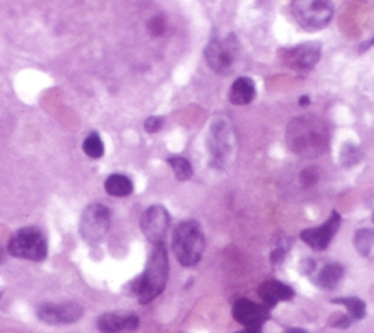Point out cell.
Instances as JSON below:
<instances>
[{"label":"cell","instance_id":"6da1fadb","mask_svg":"<svg viewBox=\"0 0 374 333\" xmlns=\"http://www.w3.org/2000/svg\"><path fill=\"white\" fill-rule=\"evenodd\" d=\"M285 142L290 151L297 157L313 159L329 149V128L316 115H300L288 123Z\"/></svg>","mask_w":374,"mask_h":333},{"label":"cell","instance_id":"7a4b0ae2","mask_svg":"<svg viewBox=\"0 0 374 333\" xmlns=\"http://www.w3.org/2000/svg\"><path fill=\"white\" fill-rule=\"evenodd\" d=\"M169 273L170 265L166 244H157L148 257L144 273L130 283L132 293L140 304H148L162 294L166 290Z\"/></svg>","mask_w":374,"mask_h":333},{"label":"cell","instance_id":"3957f363","mask_svg":"<svg viewBox=\"0 0 374 333\" xmlns=\"http://www.w3.org/2000/svg\"><path fill=\"white\" fill-rule=\"evenodd\" d=\"M173 252L184 268L199 264L205 252V234L196 221L189 220L176 227L173 231Z\"/></svg>","mask_w":374,"mask_h":333},{"label":"cell","instance_id":"277c9868","mask_svg":"<svg viewBox=\"0 0 374 333\" xmlns=\"http://www.w3.org/2000/svg\"><path fill=\"white\" fill-rule=\"evenodd\" d=\"M8 252L16 259L42 261L49 254V246H47V239L40 228L23 227L11 237Z\"/></svg>","mask_w":374,"mask_h":333},{"label":"cell","instance_id":"5b68a950","mask_svg":"<svg viewBox=\"0 0 374 333\" xmlns=\"http://www.w3.org/2000/svg\"><path fill=\"white\" fill-rule=\"evenodd\" d=\"M208 66L215 74L227 77L231 75L239 56V40L234 34L227 37H214L203 50Z\"/></svg>","mask_w":374,"mask_h":333},{"label":"cell","instance_id":"8992f818","mask_svg":"<svg viewBox=\"0 0 374 333\" xmlns=\"http://www.w3.org/2000/svg\"><path fill=\"white\" fill-rule=\"evenodd\" d=\"M291 13L298 26L306 31H319L329 26L335 8L326 0H294Z\"/></svg>","mask_w":374,"mask_h":333},{"label":"cell","instance_id":"52a82bcc","mask_svg":"<svg viewBox=\"0 0 374 333\" xmlns=\"http://www.w3.org/2000/svg\"><path fill=\"white\" fill-rule=\"evenodd\" d=\"M111 225V212L103 203L88 205L79 220V234L82 239L94 246L101 243Z\"/></svg>","mask_w":374,"mask_h":333},{"label":"cell","instance_id":"ba28073f","mask_svg":"<svg viewBox=\"0 0 374 333\" xmlns=\"http://www.w3.org/2000/svg\"><path fill=\"white\" fill-rule=\"evenodd\" d=\"M232 129L230 122L224 117H217L210 125L208 135V148L210 154V164L215 169H224L227 164V158L232 148Z\"/></svg>","mask_w":374,"mask_h":333},{"label":"cell","instance_id":"9c48e42d","mask_svg":"<svg viewBox=\"0 0 374 333\" xmlns=\"http://www.w3.org/2000/svg\"><path fill=\"white\" fill-rule=\"evenodd\" d=\"M279 57L285 66L298 72L312 70L322 57V44L317 41L301 43L294 47H287L279 52Z\"/></svg>","mask_w":374,"mask_h":333},{"label":"cell","instance_id":"30bf717a","mask_svg":"<svg viewBox=\"0 0 374 333\" xmlns=\"http://www.w3.org/2000/svg\"><path fill=\"white\" fill-rule=\"evenodd\" d=\"M84 316V307L75 301L42 303L37 307V317L47 324H72Z\"/></svg>","mask_w":374,"mask_h":333},{"label":"cell","instance_id":"8fae6325","mask_svg":"<svg viewBox=\"0 0 374 333\" xmlns=\"http://www.w3.org/2000/svg\"><path fill=\"white\" fill-rule=\"evenodd\" d=\"M171 217L169 210L161 205L149 206L140 218V230H142L147 240L152 244H162L170 228Z\"/></svg>","mask_w":374,"mask_h":333},{"label":"cell","instance_id":"7c38bea8","mask_svg":"<svg viewBox=\"0 0 374 333\" xmlns=\"http://www.w3.org/2000/svg\"><path fill=\"white\" fill-rule=\"evenodd\" d=\"M341 215L338 210H332L329 218H327L322 225L314 228L302 230L300 237L301 240L306 243L309 247H312L316 252H323L329 247L334 237L336 235L339 227H341Z\"/></svg>","mask_w":374,"mask_h":333},{"label":"cell","instance_id":"4fadbf2b","mask_svg":"<svg viewBox=\"0 0 374 333\" xmlns=\"http://www.w3.org/2000/svg\"><path fill=\"white\" fill-rule=\"evenodd\" d=\"M232 317L244 329H262L271 319V310L264 304L253 303L247 298H240L232 305Z\"/></svg>","mask_w":374,"mask_h":333},{"label":"cell","instance_id":"5bb4252c","mask_svg":"<svg viewBox=\"0 0 374 333\" xmlns=\"http://www.w3.org/2000/svg\"><path fill=\"white\" fill-rule=\"evenodd\" d=\"M139 317L126 312H108L98 317L97 327L101 333H120L123 330H136Z\"/></svg>","mask_w":374,"mask_h":333},{"label":"cell","instance_id":"9a60e30c","mask_svg":"<svg viewBox=\"0 0 374 333\" xmlns=\"http://www.w3.org/2000/svg\"><path fill=\"white\" fill-rule=\"evenodd\" d=\"M257 294H259L264 305L271 310V308H273L280 301L293 300L294 290L290 287V285L271 279L261 285L259 290H257Z\"/></svg>","mask_w":374,"mask_h":333},{"label":"cell","instance_id":"2e32d148","mask_svg":"<svg viewBox=\"0 0 374 333\" xmlns=\"http://www.w3.org/2000/svg\"><path fill=\"white\" fill-rule=\"evenodd\" d=\"M256 98V84L249 77H240L232 82L228 100L232 106H247Z\"/></svg>","mask_w":374,"mask_h":333},{"label":"cell","instance_id":"e0dca14e","mask_svg":"<svg viewBox=\"0 0 374 333\" xmlns=\"http://www.w3.org/2000/svg\"><path fill=\"white\" fill-rule=\"evenodd\" d=\"M344 273H345V269L341 264L324 265L322 271L317 273V276L314 278V283L319 288L334 290L339 283V281L344 278Z\"/></svg>","mask_w":374,"mask_h":333},{"label":"cell","instance_id":"ac0fdd59","mask_svg":"<svg viewBox=\"0 0 374 333\" xmlns=\"http://www.w3.org/2000/svg\"><path fill=\"white\" fill-rule=\"evenodd\" d=\"M106 192L113 198H126L133 192V181L125 174H111L104 181Z\"/></svg>","mask_w":374,"mask_h":333},{"label":"cell","instance_id":"d6986e66","mask_svg":"<svg viewBox=\"0 0 374 333\" xmlns=\"http://www.w3.org/2000/svg\"><path fill=\"white\" fill-rule=\"evenodd\" d=\"M332 303L344 305L353 320H361L366 317V313H367L366 303L357 297H341V298L332 300Z\"/></svg>","mask_w":374,"mask_h":333},{"label":"cell","instance_id":"ffe728a7","mask_svg":"<svg viewBox=\"0 0 374 333\" xmlns=\"http://www.w3.org/2000/svg\"><path fill=\"white\" fill-rule=\"evenodd\" d=\"M363 159V151L360 147H357L353 142H345V144L341 147L339 151V162L345 169H351L357 164H360Z\"/></svg>","mask_w":374,"mask_h":333},{"label":"cell","instance_id":"44dd1931","mask_svg":"<svg viewBox=\"0 0 374 333\" xmlns=\"http://www.w3.org/2000/svg\"><path fill=\"white\" fill-rule=\"evenodd\" d=\"M169 165L173 169L174 176L178 181H187L193 177V166L191 161L184 157H170L167 159Z\"/></svg>","mask_w":374,"mask_h":333},{"label":"cell","instance_id":"7402d4cb","mask_svg":"<svg viewBox=\"0 0 374 333\" xmlns=\"http://www.w3.org/2000/svg\"><path fill=\"white\" fill-rule=\"evenodd\" d=\"M373 244H374V230L361 228L354 234V247L363 257L370 256Z\"/></svg>","mask_w":374,"mask_h":333},{"label":"cell","instance_id":"603a6c76","mask_svg":"<svg viewBox=\"0 0 374 333\" xmlns=\"http://www.w3.org/2000/svg\"><path fill=\"white\" fill-rule=\"evenodd\" d=\"M82 151L92 159H98L104 155L103 139L97 132H91L82 144Z\"/></svg>","mask_w":374,"mask_h":333},{"label":"cell","instance_id":"cb8c5ba5","mask_svg":"<svg viewBox=\"0 0 374 333\" xmlns=\"http://www.w3.org/2000/svg\"><path fill=\"white\" fill-rule=\"evenodd\" d=\"M320 179V169L316 165H310L307 169H304L300 174V183L302 187H312L314 186Z\"/></svg>","mask_w":374,"mask_h":333},{"label":"cell","instance_id":"d4e9b609","mask_svg":"<svg viewBox=\"0 0 374 333\" xmlns=\"http://www.w3.org/2000/svg\"><path fill=\"white\" fill-rule=\"evenodd\" d=\"M166 19H164L162 16L157 15L154 18L149 19L148 22V31L151 33V35L154 37H158V35H162L164 33H166Z\"/></svg>","mask_w":374,"mask_h":333},{"label":"cell","instance_id":"484cf974","mask_svg":"<svg viewBox=\"0 0 374 333\" xmlns=\"http://www.w3.org/2000/svg\"><path fill=\"white\" fill-rule=\"evenodd\" d=\"M288 247H290V244H285V240L278 243V246L271 253V261L273 265H279L280 261L285 259V256L288 253Z\"/></svg>","mask_w":374,"mask_h":333},{"label":"cell","instance_id":"4316f807","mask_svg":"<svg viewBox=\"0 0 374 333\" xmlns=\"http://www.w3.org/2000/svg\"><path fill=\"white\" fill-rule=\"evenodd\" d=\"M162 126H164V118L159 115H151L144 123V129L148 133H157L162 129Z\"/></svg>","mask_w":374,"mask_h":333},{"label":"cell","instance_id":"83f0119b","mask_svg":"<svg viewBox=\"0 0 374 333\" xmlns=\"http://www.w3.org/2000/svg\"><path fill=\"white\" fill-rule=\"evenodd\" d=\"M351 323H353V319H351L349 315H334L331 319H329V324L332 327H339V329H346L351 326Z\"/></svg>","mask_w":374,"mask_h":333},{"label":"cell","instance_id":"f1b7e54d","mask_svg":"<svg viewBox=\"0 0 374 333\" xmlns=\"http://www.w3.org/2000/svg\"><path fill=\"white\" fill-rule=\"evenodd\" d=\"M316 269V261L313 259H306L302 261V272L306 275H312Z\"/></svg>","mask_w":374,"mask_h":333},{"label":"cell","instance_id":"f546056e","mask_svg":"<svg viewBox=\"0 0 374 333\" xmlns=\"http://www.w3.org/2000/svg\"><path fill=\"white\" fill-rule=\"evenodd\" d=\"M371 47H374V37H373L370 41H364V43L358 47V52H360V53H364V52H367L368 49H371Z\"/></svg>","mask_w":374,"mask_h":333},{"label":"cell","instance_id":"4dcf8cb0","mask_svg":"<svg viewBox=\"0 0 374 333\" xmlns=\"http://www.w3.org/2000/svg\"><path fill=\"white\" fill-rule=\"evenodd\" d=\"M312 104V100L309 95H301V97L298 98V106L300 107H309Z\"/></svg>","mask_w":374,"mask_h":333},{"label":"cell","instance_id":"1f68e13d","mask_svg":"<svg viewBox=\"0 0 374 333\" xmlns=\"http://www.w3.org/2000/svg\"><path fill=\"white\" fill-rule=\"evenodd\" d=\"M284 333H309L307 330H304V329H301V327H290V329H287Z\"/></svg>","mask_w":374,"mask_h":333},{"label":"cell","instance_id":"d6a6232c","mask_svg":"<svg viewBox=\"0 0 374 333\" xmlns=\"http://www.w3.org/2000/svg\"><path fill=\"white\" fill-rule=\"evenodd\" d=\"M239 333H262V329H244Z\"/></svg>","mask_w":374,"mask_h":333},{"label":"cell","instance_id":"836d02e7","mask_svg":"<svg viewBox=\"0 0 374 333\" xmlns=\"http://www.w3.org/2000/svg\"><path fill=\"white\" fill-rule=\"evenodd\" d=\"M4 260H5V250L2 246H0V265L4 264Z\"/></svg>","mask_w":374,"mask_h":333},{"label":"cell","instance_id":"e575fe53","mask_svg":"<svg viewBox=\"0 0 374 333\" xmlns=\"http://www.w3.org/2000/svg\"><path fill=\"white\" fill-rule=\"evenodd\" d=\"M373 221H374V217H373Z\"/></svg>","mask_w":374,"mask_h":333},{"label":"cell","instance_id":"d590c367","mask_svg":"<svg viewBox=\"0 0 374 333\" xmlns=\"http://www.w3.org/2000/svg\"><path fill=\"white\" fill-rule=\"evenodd\" d=\"M0 297H2V295H0Z\"/></svg>","mask_w":374,"mask_h":333}]
</instances>
